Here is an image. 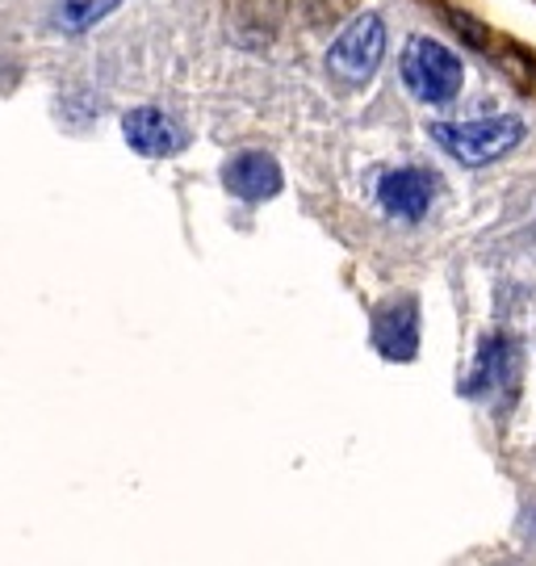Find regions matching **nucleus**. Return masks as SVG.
Wrapping results in <instances>:
<instances>
[{"instance_id":"nucleus-1","label":"nucleus","mask_w":536,"mask_h":566,"mask_svg":"<svg viewBox=\"0 0 536 566\" xmlns=\"http://www.w3.org/2000/svg\"><path fill=\"white\" fill-rule=\"evenodd\" d=\"M437 143L461 164H491L507 156L524 139V122L503 114V118H474V122H437L432 126Z\"/></svg>"},{"instance_id":"nucleus-2","label":"nucleus","mask_w":536,"mask_h":566,"mask_svg":"<svg viewBox=\"0 0 536 566\" xmlns=\"http://www.w3.org/2000/svg\"><path fill=\"white\" fill-rule=\"evenodd\" d=\"M402 81L419 102L444 105L461 88V60L437 39H411L402 51Z\"/></svg>"},{"instance_id":"nucleus-3","label":"nucleus","mask_w":536,"mask_h":566,"mask_svg":"<svg viewBox=\"0 0 536 566\" xmlns=\"http://www.w3.org/2000/svg\"><path fill=\"white\" fill-rule=\"evenodd\" d=\"M381 55H386V25H381L378 13H360L336 39L332 55H327V67L344 84H365L378 72Z\"/></svg>"},{"instance_id":"nucleus-4","label":"nucleus","mask_w":536,"mask_h":566,"mask_svg":"<svg viewBox=\"0 0 536 566\" xmlns=\"http://www.w3.org/2000/svg\"><path fill=\"white\" fill-rule=\"evenodd\" d=\"M432 198H437V181L423 168H395L378 185V202L395 219H423Z\"/></svg>"},{"instance_id":"nucleus-5","label":"nucleus","mask_w":536,"mask_h":566,"mask_svg":"<svg viewBox=\"0 0 536 566\" xmlns=\"http://www.w3.org/2000/svg\"><path fill=\"white\" fill-rule=\"evenodd\" d=\"M222 181L243 202H264L281 189V168L264 151H239L235 160H227L222 168Z\"/></svg>"},{"instance_id":"nucleus-6","label":"nucleus","mask_w":536,"mask_h":566,"mask_svg":"<svg viewBox=\"0 0 536 566\" xmlns=\"http://www.w3.org/2000/svg\"><path fill=\"white\" fill-rule=\"evenodd\" d=\"M374 340L390 361H411L419 348V311L411 298H395L374 319Z\"/></svg>"},{"instance_id":"nucleus-7","label":"nucleus","mask_w":536,"mask_h":566,"mask_svg":"<svg viewBox=\"0 0 536 566\" xmlns=\"http://www.w3.org/2000/svg\"><path fill=\"white\" fill-rule=\"evenodd\" d=\"M122 135L143 156H172V151H180V143H185L177 122L168 118V114H159V109H151V105L130 109L122 118Z\"/></svg>"},{"instance_id":"nucleus-8","label":"nucleus","mask_w":536,"mask_h":566,"mask_svg":"<svg viewBox=\"0 0 536 566\" xmlns=\"http://www.w3.org/2000/svg\"><path fill=\"white\" fill-rule=\"evenodd\" d=\"M118 9V0H55V25L67 34H84L88 25L109 18Z\"/></svg>"},{"instance_id":"nucleus-9","label":"nucleus","mask_w":536,"mask_h":566,"mask_svg":"<svg viewBox=\"0 0 536 566\" xmlns=\"http://www.w3.org/2000/svg\"><path fill=\"white\" fill-rule=\"evenodd\" d=\"M503 353H507V344H503V340H491L486 348H482L474 378L465 382V390H470V395H482L491 382H498V374H503Z\"/></svg>"}]
</instances>
